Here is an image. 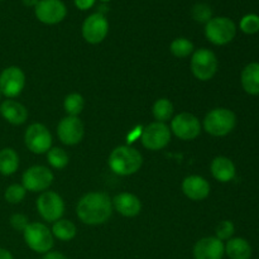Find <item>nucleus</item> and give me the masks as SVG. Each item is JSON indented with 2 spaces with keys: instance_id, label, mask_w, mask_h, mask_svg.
Wrapping results in <instances>:
<instances>
[{
  "instance_id": "a878e982",
  "label": "nucleus",
  "mask_w": 259,
  "mask_h": 259,
  "mask_svg": "<svg viewBox=\"0 0 259 259\" xmlns=\"http://www.w3.org/2000/svg\"><path fill=\"white\" fill-rule=\"evenodd\" d=\"M63 108H65L67 115L78 116L82 113L83 108H85V100H83L81 94H68L65 98V101H63Z\"/></svg>"
},
{
  "instance_id": "b1692460",
  "label": "nucleus",
  "mask_w": 259,
  "mask_h": 259,
  "mask_svg": "<svg viewBox=\"0 0 259 259\" xmlns=\"http://www.w3.org/2000/svg\"><path fill=\"white\" fill-rule=\"evenodd\" d=\"M51 232H52L53 237L57 238L58 240L68 242V240H72L76 237V234H77V228H76V225L71 220L60 219L53 223V227Z\"/></svg>"
},
{
  "instance_id": "f8f14e48",
  "label": "nucleus",
  "mask_w": 259,
  "mask_h": 259,
  "mask_svg": "<svg viewBox=\"0 0 259 259\" xmlns=\"http://www.w3.org/2000/svg\"><path fill=\"white\" fill-rule=\"evenodd\" d=\"M171 132L182 141H194L201 133V123L194 114L180 113L172 119Z\"/></svg>"
},
{
  "instance_id": "20e7f679",
  "label": "nucleus",
  "mask_w": 259,
  "mask_h": 259,
  "mask_svg": "<svg viewBox=\"0 0 259 259\" xmlns=\"http://www.w3.org/2000/svg\"><path fill=\"white\" fill-rule=\"evenodd\" d=\"M23 238L28 248L39 254L51 252L55 245L52 232L42 223H29L23 232Z\"/></svg>"
},
{
  "instance_id": "c85d7f7f",
  "label": "nucleus",
  "mask_w": 259,
  "mask_h": 259,
  "mask_svg": "<svg viewBox=\"0 0 259 259\" xmlns=\"http://www.w3.org/2000/svg\"><path fill=\"white\" fill-rule=\"evenodd\" d=\"M25 194H27V190L23 187V185L13 184L10 186L7 187L4 192V199L5 201L9 202V204H19L24 200Z\"/></svg>"
},
{
  "instance_id": "412c9836",
  "label": "nucleus",
  "mask_w": 259,
  "mask_h": 259,
  "mask_svg": "<svg viewBox=\"0 0 259 259\" xmlns=\"http://www.w3.org/2000/svg\"><path fill=\"white\" fill-rule=\"evenodd\" d=\"M243 90L249 95H259V63H248L240 73Z\"/></svg>"
},
{
  "instance_id": "dca6fc26",
  "label": "nucleus",
  "mask_w": 259,
  "mask_h": 259,
  "mask_svg": "<svg viewBox=\"0 0 259 259\" xmlns=\"http://www.w3.org/2000/svg\"><path fill=\"white\" fill-rule=\"evenodd\" d=\"M194 259H223L225 255V244L217 237H205L194 245Z\"/></svg>"
},
{
  "instance_id": "423d86ee",
  "label": "nucleus",
  "mask_w": 259,
  "mask_h": 259,
  "mask_svg": "<svg viewBox=\"0 0 259 259\" xmlns=\"http://www.w3.org/2000/svg\"><path fill=\"white\" fill-rule=\"evenodd\" d=\"M191 71L192 75L200 81H209L217 73L219 62L218 57L211 50L200 48L192 53L191 57Z\"/></svg>"
},
{
  "instance_id": "7c9ffc66",
  "label": "nucleus",
  "mask_w": 259,
  "mask_h": 259,
  "mask_svg": "<svg viewBox=\"0 0 259 259\" xmlns=\"http://www.w3.org/2000/svg\"><path fill=\"white\" fill-rule=\"evenodd\" d=\"M191 15L196 22L205 23V24H206V23L212 18V10L211 8L207 4H205V3H199V4L194 5V8H192Z\"/></svg>"
},
{
  "instance_id": "f3484780",
  "label": "nucleus",
  "mask_w": 259,
  "mask_h": 259,
  "mask_svg": "<svg viewBox=\"0 0 259 259\" xmlns=\"http://www.w3.org/2000/svg\"><path fill=\"white\" fill-rule=\"evenodd\" d=\"M182 191L190 200L201 201L210 195V185L204 177L192 175L182 181Z\"/></svg>"
},
{
  "instance_id": "5701e85b",
  "label": "nucleus",
  "mask_w": 259,
  "mask_h": 259,
  "mask_svg": "<svg viewBox=\"0 0 259 259\" xmlns=\"http://www.w3.org/2000/svg\"><path fill=\"white\" fill-rule=\"evenodd\" d=\"M19 167V156L10 147L0 149V175L12 176L18 171Z\"/></svg>"
},
{
  "instance_id": "58836bf2",
  "label": "nucleus",
  "mask_w": 259,
  "mask_h": 259,
  "mask_svg": "<svg viewBox=\"0 0 259 259\" xmlns=\"http://www.w3.org/2000/svg\"><path fill=\"white\" fill-rule=\"evenodd\" d=\"M101 2H110V0H101Z\"/></svg>"
},
{
  "instance_id": "9d476101",
  "label": "nucleus",
  "mask_w": 259,
  "mask_h": 259,
  "mask_svg": "<svg viewBox=\"0 0 259 259\" xmlns=\"http://www.w3.org/2000/svg\"><path fill=\"white\" fill-rule=\"evenodd\" d=\"M25 86V75L18 66H9L0 72V91L7 99H14L22 94Z\"/></svg>"
},
{
  "instance_id": "72a5a7b5",
  "label": "nucleus",
  "mask_w": 259,
  "mask_h": 259,
  "mask_svg": "<svg viewBox=\"0 0 259 259\" xmlns=\"http://www.w3.org/2000/svg\"><path fill=\"white\" fill-rule=\"evenodd\" d=\"M96 0H75V5L80 10H88L94 7Z\"/></svg>"
},
{
  "instance_id": "0eeeda50",
  "label": "nucleus",
  "mask_w": 259,
  "mask_h": 259,
  "mask_svg": "<svg viewBox=\"0 0 259 259\" xmlns=\"http://www.w3.org/2000/svg\"><path fill=\"white\" fill-rule=\"evenodd\" d=\"M24 143L32 153H47L52 148V136L46 125L40 123H33L25 131Z\"/></svg>"
},
{
  "instance_id": "c756f323",
  "label": "nucleus",
  "mask_w": 259,
  "mask_h": 259,
  "mask_svg": "<svg viewBox=\"0 0 259 259\" xmlns=\"http://www.w3.org/2000/svg\"><path fill=\"white\" fill-rule=\"evenodd\" d=\"M239 27L240 30L245 34H255L259 32V15L253 14V13L244 15L240 19Z\"/></svg>"
},
{
  "instance_id": "9b49d317",
  "label": "nucleus",
  "mask_w": 259,
  "mask_h": 259,
  "mask_svg": "<svg viewBox=\"0 0 259 259\" xmlns=\"http://www.w3.org/2000/svg\"><path fill=\"white\" fill-rule=\"evenodd\" d=\"M141 139L144 148L149 151H159L171 141V129L166 125V123L154 121L143 129Z\"/></svg>"
},
{
  "instance_id": "aec40b11",
  "label": "nucleus",
  "mask_w": 259,
  "mask_h": 259,
  "mask_svg": "<svg viewBox=\"0 0 259 259\" xmlns=\"http://www.w3.org/2000/svg\"><path fill=\"white\" fill-rule=\"evenodd\" d=\"M210 171H211L212 177L223 184L232 181L237 174V168L232 159L224 156H218L212 159L210 164Z\"/></svg>"
},
{
  "instance_id": "e433bc0d",
  "label": "nucleus",
  "mask_w": 259,
  "mask_h": 259,
  "mask_svg": "<svg viewBox=\"0 0 259 259\" xmlns=\"http://www.w3.org/2000/svg\"><path fill=\"white\" fill-rule=\"evenodd\" d=\"M23 4L25 5V7H35V5L38 4V2L39 0H22Z\"/></svg>"
},
{
  "instance_id": "bb28decb",
  "label": "nucleus",
  "mask_w": 259,
  "mask_h": 259,
  "mask_svg": "<svg viewBox=\"0 0 259 259\" xmlns=\"http://www.w3.org/2000/svg\"><path fill=\"white\" fill-rule=\"evenodd\" d=\"M169 51H171L175 57L186 58L194 53V43L184 37L176 38V39L172 40L171 46H169Z\"/></svg>"
},
{
  "instance_id": "4be33fe9",
  "label": "nucleus",
  "mask_w": 259,
  "mask_h": 259,
  "mask_svg": "<svg viewBox=\"0 0 259 259\" xmlns=\"http://www.w3.org/2000/svg\"><path fill=\"white\" fill-rule=\"evenodd\" d=\"M252 253V245L244 238L235 237L227 240L225 254L229 259H250Z\"/></svg>"
},
{
  "instance_id": "2eb2a0df",
  "label": "nucleus",
  "mask_w": 259,
  "mask_h": 259,
  "mask_svg": "<svg viewBox=\"0 0 259 259\" xmlns=\"http://www.w3.org/2000/svg\"><path fill=\"white\" fill-rule=\"evenodd\" d=\"M85 134V126L78 116H65L57 125V136L66 146L78 144Z\"/></svg>"
},
{
  "instance_id": "4468645a",
  "label": "nucleus",
  "mask_w": 259,
  "mask_h": 259,
  "mask_svg": "<svg viewBox=\"0 0 259 259\" xmlns=\"http://www.w3.org/2000/svg\"><path fill=\"white\" fill-rule=\"evenodd\" d=\"M34 14L45 24H57L65 19L67 8L62 0H39L34 7Z\"/></svg>"
},
{
  "instance_id": "6ab92c4d",
  "label": "nucleus",
  "mask_w": 259,
  "mask_h": 259,
  "mask_svg": "<svg viewBox=\"0 0 259 259\" xmlns=\"http://www.w3.org/2000/svg\"><path fill=\"white\" fill-rule=\"evenodd\" d=\"M113 207L120 215L126 218H134L141 212L142 202L138 196L131 192H121L113 200Z\"/></svg>"
},
{
  "instance_id": "7ed1b4c3",
  "label": "nucleus",
  "mask_w": 259,
  "mask_h": 259,
  "mask_svg": "<svg viewBox=\"0 0 259 259\" xmlns=\"http://www.w3.org/2000/svg\"><path fill=\"white\" fill-rule=\"evenodd\" d=\"M202 125L210 136L225 137L234 131L237 125V115L230 109L215 108L206 114Z\"/></svg>"
},
{
  "instance_id": "4c0bfd02",
  "label": "nucleus",
  "mask_w": 259,
  "mask_h": 259,
  "mask_svg": "<svg viewBox=\"0 0 259 259\" xmlns=\"http://www.w3.org/2000/svg\"><path fill=\"white\" fill-rule=\"evenodd\" d=\"M2 99H3V94H2V91H0V101H2Z\"/></svg>"
},
{
  "instance_id": "f704fd0d",
  "label": "nucleus",
  "mask_w": 259,
  "mask_h": 259,
  "mask_svg": "<svg viewBox=\"0 0 259 259\" xmlns=\"http://www.w3.org/2000/svg\"><path fill=\"white\" fill-rule=\"evenodd\" d=\"M42 259H68L66 257L65 254H62V253L60 252H48L46 253V254H43V258Z\"/></svg>"
},
{
  "instance_id": "ea45409f",
  "label": "nucleus",
  "mask_w": 259,
  "mask_h": 259,
  "mask_svg": "<svg viewBox=\"0 0 259 259\" xmlns=\"http://www.w3.org/2000/svg\"><path fill=\"white\" fill-rule=\"evenodd\" d=\"M0 2H2V0H0Z\"/></svg>"
},
{
  "instance_id": "6e6552de",
  "label": "nucleus",
  "mask_w": 259,
  "mask_h": 259,
  "mask_svg": "<svg viewBox=\"0 0 259 259\" xmlns=\"http://www.w3.org/2000/svg\"><path fill=\"white\" fill-rule=\"evenodd\" d=\"M37 210L43 220L55 223L62 219L65 212V202L57 192L45 191L37 199Z\"/></svg>"
},
{
  "instance_id": "393cba45",
  "label": "nucleus",
  "mask_w": 259,
  "mask_h": 259,
  "mask_svg": "<svg viewBox=\"0 0 259 259\" xmlns=\"http://www.w3.org/2000/svg\"><path fill=\"white\" fill-rule=\"evenodd\" d=\"M152 114H153L154 119L157 121H159V123H166L174 115V104L171 103V100H168L166 98L158 99L153 104Z\"/></svg>"
},
{
  "instance_id": "cd10ccee",
  "label": "nucleus",
  "mask_w": 259,
  "mask_h": 259,
  "mask_svg": "<svg viewBox=\"0 0 259 259\" xmlns=\"http://www.w3.org/2000/svg\"><path fill=\"white\" fill-rule=\"evenodd\" d=\"M47 161L53 168L62 169L67 166L70 158L65 149L60 148V147H53L47 152Z\"/></svg>"
},
{
  "instance_id": "1a4fd4ad",
  "label": "nucleus",
  "mask_w": 259,
  "mask_h": 259,
  "mask_svg": "<svg viewBox=\"0 0 259 259\" xmlns=\"http://www.w3.org/2000/svg\"><path fill=\"white\" fill-rule=\"evenodd\" d=\"M55 176L46 166H32L25 169L22 176V185L27 191L45 192L52 185Z\"/></svg>"
},
{
  "instance_id": "2f4dec72",
  "label": "nucleus",
  "mask_w": 259,
  "mask_h": 259,
  "mask_svg": "<svg viewBox=\"0 0 259 259\" xmlns=\"http://www.w3.org/2000/svg\"><path fill=\"white\" fill-rule=\"evenodd\" d=\"M234 233L235 227L234 224H233V222H230V220H223V222H220L219 225L217 227L215 237H217L218 239L222 240V242H225V240L232 239Z\"/></svg>"
},
{
  "instance_id": "c9c22d12",
  "label": "nucleus",
  "mask_w": 259,
  "mask_h": 259,
  "mask_svg": "<svg viewBox=\"0 0 259 259\" xmlns=\"http://www.w3.org/2000/svg\"><path fill=\"white\" fill-rule=\"evenodd\" d=\"M0 259H14L12 253L5 248H0Z\"/></svg>"
},
{
  "instance_id": "f03ea898",
  "label": "nucleus",
  "mask_w": 259,
  "mask_h": 259,
  "mask_svg": "<svg viewBox=\"0 0 259 259\" xmlns=\"http://www.w3.org/2000/svg\"><path fill=\"white\" fill-rule=\"evenodd\" d=\"M109 167L119 176H131L137 174L143 164V157L136 148L119 146L109 156Z\"/></svg>"
},
{
  "instance_id": "a211bd4d",
  "label": "nucleus",
  "mask_w": 259,
  "mask_h": 259,
  "mask_svg": "<svg viewBox=\"0 0 259 259\" xmlns=\"http://www.w3.org/2000/svg\"><path fill=\"white\" fill-rule=\"evenodd\" d=\"M0 115L9 124L22 125V124L27 121L28 110L19 101H15L13 99H7V100L0 103Z\"/></svg>"
},
{
  "instance_id": "f257e3e1",
  "label": "nucleus",
  "mask_w": 259,
  "mask_h": 259,
  "mask_svg": "<svg viewBox=\"0 0 259 259\" xmlns=\"http://www.w3.org/2000/svg\"><path fill=\"white\" fill-rule=\"evenodd\" d=\"M76 214L83 224L101 225L113 214V201L105 192H89L78 201Z\"/></svg>"
},
{
  "instance_id": "473e14b6",
  "label": "nucleus",
  "mask_w": 259,
  "mask_h": 259,
  "mask_svg": "<svg viewBox=\"0 0 259 259\" xmlns=\"http://www.w3.org/2000/svg\"><path fill=\"white\" fill-rule=\"evenodd\" d=\"M9 223L14 230H17V232H24V229L29 224V220H28V218L25 215L14 214L10 217Z\"/></svg>"
},
{
  "instance_id": "39448f33",
  "label": "nucleus",
  "mask_w": 259,
  "mask_h": 259,
  "mask_svg": "<svg viewBox=\"0 0 259 259\" xmlns=\"http://www.w3.org/2000/svg\"><path fill=\"white\" fill-rule=\"evenodd\" d=\"M205 35L215 46H225L237 35V25L228 17L211 18L205 24Z\"/></svg>"
},
{
  "instance_id": "ddd939ff",
  "label": "nucleus",
  "mask_w": 259,
  "mask_h": 259,
  "mask_svg": "<svg viewBox=\"0 0 259 259\" xmlns=\"http://www.w3.org/2000/svg\"><path fill=\"white\" fill-rule=\"evenodd\" d=\"M109 32L108 19L101 13L89 15L82 24V37L90 45H99L106 38Z\"/></svg>"
}]
</instances>
